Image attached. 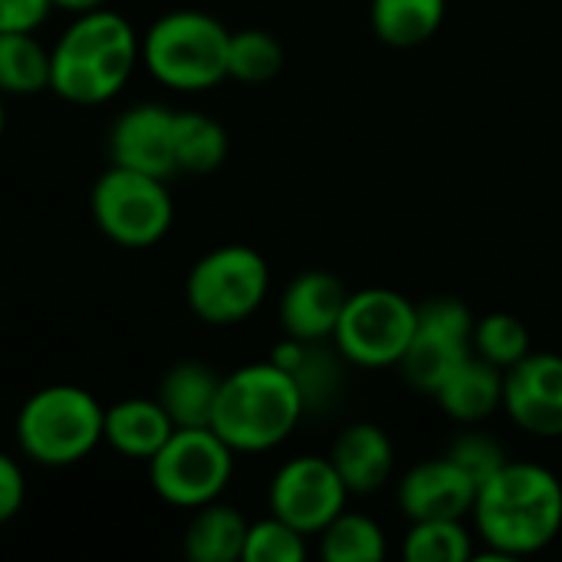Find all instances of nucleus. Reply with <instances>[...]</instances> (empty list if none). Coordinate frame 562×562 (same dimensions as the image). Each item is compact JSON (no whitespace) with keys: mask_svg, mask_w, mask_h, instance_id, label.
Here are the masks:
<instances>
[{"mask_svg":"<svg viewBox=\"0 0 562 562\" xmlns=\"http://www.w3.org/2000/svg\"><path fill=\"white\" fill-rule=\"evenodd\" d=\"M171 435H175V422L168 418L158 398L112 402L102 418V441L128 461L148 464Z\"/></svg>","mask_w":562,"mask_h":562,"instance_id":"nucleus-18","label":"nucleus"},{"mask_svg":"<svg viewBox=\"0 0 562 562\" xmlns=\"http://www.w3.org/2000/svg\"><path fill=\"white\" fill-rule=\"evenodd\" d=\"M448 458L481 487L484 481H491L510 458H507V451L491 438V435H484V431H468V435H461V438H454L451 441V448H448Z\"/></svg>","mask_w":562,"mask_h":562,"instance_id":"nucleus-30","label":"nucleus"},{"mask_svg":"<svg viewBox=\"0 0 562 562\" xmlns=\"http://www.w3.org/2000/svg\"><path fill=\"white\" fill-rule=\"evenodd\" d=\"M283 69V46L270 30L247 26L227 40V79L237 82H270Z\"/></svg>","mask_w":562,"mask_h":562,"instance_id":"nucleus-26","label":"nucleus"},{"mask_svg":"<svg viewBox=\"0 0 562 562\" xmlns=\"http://www.w3.org/2000/svg\"><path fill=\"white\" fill-rule=\"evenodd\" d=\"M418 329V303L389 286L349 293L333 346L359 369H392L405 359Z\"/></svg>","mask_w":562,"mask_h":562,"instance_id":"nucleus-8","label":"nucleus"},{"mask_svg":"<svg viewBox=\"0 0 562 562\" xmlns=\"http://www.w3.org/2000/svg\"><path fill=\"white\" fill-rule=\"evenodd\" d=\"M105 408L79 385H46L16 412V445L40 468H72L102 445Z\"/></svg>","mask_w":562,"mask_h":562,"instance_id":"nucleus-4","label":"nucleus"},{"mask_svg":"<svg viewBox=\"0 0 562 562\" xmlns=\"http://www.w3.org/2000/svg\"><path fill=\"white\" fill-rule=\"evenodd\" d=\"M310 553L306 533L290 527L280 517H267L250 524L247 543H244V562H303Z\"/></svg>","mask_w":562,"mask_h":562,"instance_id":"nucleus-29","label":"nucleus"},{"mask_svg":"<svg viewBox=\"0 0 562 562\" xmlns=\"http://www.w3.org/2000/svg\"><path fill=\"white\" fill-rule=\"evenodd\" d=\"M49 0H0V33L3 30H33L49 16Z\"/></svg>","mask_w":562,"mask_h":562,"instance_id":"nucleus-32","label":"nucleus"},{"mask_svg":"<svg viewBox=\"0 0 562 562\" xmlns=\"http://www.w3.org/2000/svg\"><path fill=\"white\" fill-rule=\"evenodd\" d=\"M346 300H349V290L342 286L336 273L329 270L296 273L280 296L283 333L293 339H306V342H329L339 326Z\"/></svg>","mask_w":562,"mask_h":562,"instance_id":"nucleus-15","label":"nucleus"},{"mask_svg":"<svg viewBox=\"0 0 562 562\" xmlns=\"http://www.w3.org/2000/svg\"><path fill=\"white\" fill-rule=\"evenodd\" d=\"M221 379L204 362H175L158 385V402L175 422V428H211V415L217 405Z\"/></svg>","mask_w":562,"mask_h":562,"instance_id":"nucleus-20","label":"nucleus"},{"mask_svg":"<svg viewBox=\"0 0 562 562\" xmlns=\"http://www.w3.org/2000/svg\"><path fill=\"white\" fill-rule=\"evenodd\" d=\"M504 408L533 438H562V356L530 352L504 372Z\"/></svg>","mask_w":562,"mask_h":562,"instance_id":"nucleus-12","label":"nucleus"},{"mask_svg":"<svg viewBox=\"0 0 562 562\" xmlns=\"http://www.w3.org/2000/svg\"><path fill=\"white\" fill-rule=\"evenodd\" d=\"M306 415L290 372L267 362H250L221 379L211 428L237 451L260 454L280 448Z\"/></svg>","mask_w":562,"mask_h":562,"instance_id":"nucleus-3","label":"nucleus"},{"mask_svg":"<svg viewBox=\"0 0 562 562\" xmlns=\"http://www.w3.org/2000/svg\"><path fill=\"white\" fill-rule=\"evenodd\" d=\"M56 10H66V13H86V10H99V7H105L109 0H49Z\"/></svg>","mask_w":562,"mask_h":562,"instance_id":"nucleus-33","label":"nucleus"},{"mask_svg":"<svg viewBox=\"0 0 562 562\" xmlns=\"http://www.w3.org/2000/svg\"><path fill=\"white\" fill-rule=\"evenodd\" d=\"M247 530L250 524L237 507L211 501L188 520L181 547L191 562H237L244 560Z\"/></svg>","mask_w":562,"mask_h":562,"instance_id":"nucleus-21","label":"nucleus"},{"mask_svg":"<svg viewBox=\"0 0 562 562\" xmlns=\"http://www.w3.org/2000/svg\"><path fill=\"white\" fill-rule=\"evenodd\" d=\"M234 454L237 451L214 428H175L165 448L148 461L151 491L178 510L221 501L234 477Z\"/></svg>","mask_w":562,"mask_h":562,"instance_id":"nucleus-9","label":"nucleus"},{"mask_svg":"<svg viewBox=\"0 0 562 562\" xmlns=\"http://www.w3.org/2000/svg\"><path fill=\"white\" fill-rule=\"evenodd\" d=\"M385 553H389L385 530L366 514L342 510L319 533V557L326 562H382Z\"/></svg>","mask_w":562,"mask_h":562,"instance_id":"nucleus-25","label":"nucleus"},{"mask_svg":"<svg viewBox=\"0 0 562 562\" xmlns=\"http://www.w3.org/2000/svg\"><path fill=\"white\" fill-rule=\"evenodd\" d=\"M329 461L352 497H369L389 484L395 471V445L385 428L372 422H356L336 435Z\"/></svg>","mask_w":562,"mask_h":562,"instance_id":"nucleus-17","label":"nucleus"},{"mask_svg":"<svg viewBox=\"0 0 562 562\" xmlns=\"http://www.w3.org/2000/svg\"><path fill=\"white\" fill-rule=\"evenodd\" d=\"M270 362L280 366L283 372H290V379L300 389L306 415L310 412L323 415L339 405L342 389H346V372H342L346 359L336 346L326 349L323 342H306V339L286 336L283 342H277L270 349Z\"/></svg>","mask_w":562,"mask_h":562,"instance_id":"nucleus-16","label":"nucleus"},{"mask_svg":"<svg viewBox=\"0 0 562 562\" xmlns=\"http://www.w3.org/2000/svg\"><path fill=\"white\" fill-rule=\"evenodd\" d=\"M26 501V477L16 458L0 451V524H10Z\"/></svg>","mask_w":562,"mask_h":562,"instance_id":"nucleus-31","label":"nucleus"},{"mask_svg":"<svg viewBox=\"0 0 562 562\" xmlns=\"http://www.w3.org/2000/svg\"><path fill=\"white\" fill-rule=\"evenodd\" d=\"M402 553L408 562H468L474 560V540L464 520H415Z\"/></svg>","mask_w":562,"mask_h":562,"instance_id":"nucleus-27","label":"nucleus"},{"mask_svg":"<svg viewBox=\"0 0 562 562\" xmlns=\"http://www.w3.org/2000/svg\"><path fill=\"white\" fill-rule=\"evenodd\" d=\"M112 165L135 168L155 178H171L175 168V112L155 102L125 109L109 132Z\"/></svg>","mask_w":562,"mask_h":562,"instance_id":"nucleus-13","label":"nucleus"},{"mask_svg":"<svg viewBox=\"0 0 562 562\" xmlns=\"http://www.w3.org/2000/svg\"><path fill=\"white\" fill-rule=\"evenodd\" d=\"M270 514L306 537H319L349 501V491L329 458L300 454L277 468L270 481Z\"/></svg>","mask_w":562,"mask_h":562,"instance_id":"nucleus-11","label":"nucleus"},{"mask_svg":"<svg viewBox=\"0 0 562 562\" xmlns=\"http://www.w3.org/2000/svg\"><path fill=\"white\" fill-rule=\"evenodd\" d=\"M435 398L451 422L477 425V422L491 418L497 408H504V369H497L494 362L471 352L445 379V385L435 392Z\"/></svg>","mask_w":562,"mask_h":562,"instance_id":"nucleus-19","label":"nucleus"},{"mask_svg":"<svg viewBox=\"0 0 562 562\" xmlns=\"http://www.w3.org/2000/svg\"><path fill=\"white\" fill-rule=\"evenodd\" d=\"M227 161V132L204 112H175V168L181 175H214Z\"/></svg>","mask_w":562,"mask_h":562,"instance_id":"nucleus-23","label":"nucleus"},{"mask_svg":"<svg viewBox=\"0 0 562 562\" xmlns=\"http://www.w3.org/2000/svg\"><path fill=\"white\" fill-rule=\"evenodd\" d=\"M3 125H7V109H3V92H0V135H3Z\"/></svg>","mask_w":562,"mask_h":562,"instance_id":"nucleus-34","label":"nucleus"},{"mask_svg":"<svg viewBox=\"0 0 562 562\" xmlns=\"http://www.w3.org/2000/svg\"><path fill=\"white\" fill-rule=\"evenodd\" d=\"M474 527L494 560L543 553L562 533L560 477L533 461H507L477 487Z\"/></svg>","mask_w":562,"mask_h":562,"instance_id":"nucleus-1","label":"nucleus"},{"mask_svg":"<svg viewBox=\"0 0 562 562\" xmlns=\"http://www.w3.org/2000/svg\"><path fill=\"white\" fill-rule=\"evenodd\" d=\"M142 63V36L109 10L76 13L49 49V89L72 105H102L115 99Z\"/></svg>","mask_w":562,"mask_h":562,"instance_id":"nucleus-2","label":"nucleus"},{"mask_svg":"<svg viewBox=\"0 0 562 562\" xmlns=\"http://www.w3.org/2000/svg\"><path fill=\"white\" fill-rule=\"evenodd\" d=\"M448 0H372L369 20L382 43L412 49L428 43L445 23Z\"/></svg>","mask_w":562,"mask_h":562,"instance_id":"nucleus-22","label":"nucleus"},{"mask_svg":"<svg viewBox=\"0 0 562 562\" xmlns=\"http://www.w3.org/2000/svg\"><path fill=\"white\" fill-rule=\"evenodd\" d=\"M49 89V49L33 30L0 33V92L3 95H40Z\"/></svg>","mask_w":562,"mask_h":562,"instance_id":"nucleus-24","label":"nucleus"},{"mask_svg":"<svg viewBox=\"0 0 562 562\" xmlns=\"http://www.w3.org/2000/svg\"><path fill=\"white\" fill-rule=\"evenodd\" d=\"M471 349L481 359H487L507 372L533 352V342H530V329L514 313H487L484 319L474 323Z\"/></svg>","mask_w":562,"mask_h":562,"instance_id":"nucleus-28","label":"nucleus"},{"mask_svg":"<svg viewBox=\"0 0 562 562\" xmlns=\"http://www.w3.org/2000/svg\"><path fill=\"white\" fill-rule=\"evenodd\" d=\"M89 214L112 244L145 250L171 231L175 201L165 178L112 165L89 191Z\"/></svg>","mask_w":562,"mask_h":562,"instance_id":"nucleus-6","label":"nucleus"},{"mask_svg":"<svg viewBox=\"0 0 562 562\" xmlns=\"http://www.w3.org/2000/svg\"><path fill=\"white\" fill-rule=\"evenodd\" d=\"M474 313L458 296H431L418 303V329L415 339L398 362L405 382L418 392L435 395L445 379L474 352Z\"/></svg>","mask_w":562,"mask_h":562,"instance_id":"nucleus-10","label":"nucleus"},{"mask_svg":"<svg viewBox=\"0 0 562 562\" xmlns=\"http://www.w3.org/2000/svg\"><path fill=\"white\" fill-rule=\"evenodd\" d=\"M270 290V267L260 250L247 244H224L207 250L184 280L191 313L207 326H234L250 319Z\"/></svg>","mask_w":562,"mask_h":562,"instance_id":"nucleus-7","label":"nucleus"},{"mask_svg":"<svg viewBox=\"0 0 562 562\" xmlns=\"http://www.w3.org/2000/svg\"><path fill=\"white\" fill-rule=\"evenodd\" d=\"M231 30L204 10H168L142 36L145 69L168 89L204 92L227 79Z\"/></svg>","mask_w":562,"mask_h":562,"instance_id":"nucleus-5","label":"nucleus"},{"mask_svg":"<svg viewBox=\"0 0 562 562\" xmlns=\"http://www.w3.org/2000/svg\"><path fill=\"white\" fill-rule=\"evenodd\" d=\"M477 484L445 454L415 464L398 481V510L415 520H464L474 510Z\"/></svg>","mask_w":562,"mask_h":562,"instance_id":"nucleus-14","label":"nucleus"}]
</instances>
